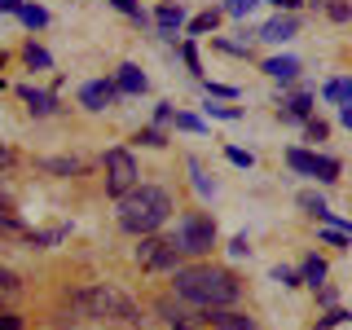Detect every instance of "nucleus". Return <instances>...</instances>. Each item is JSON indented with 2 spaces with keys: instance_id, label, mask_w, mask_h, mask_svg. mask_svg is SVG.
I'll return each instance as SVG.
<instances>
[{
  "instance_id": "nucleus-3",
  "label": "nucleus",
  "mask_w": 352,
  "mask_h": 330,
  "mask_svg": "<svg viewBox=\"0 0 352 330\" xmlns=\"http://www.w3.org/2000/svg\"><path fill=\"white\" fill-rule=\"evenodd\" d=\"M71 304L80 308L88 322H119V326H141V308L115 286H80L71 295Z\"/></svg>"
},
{
  "instance_id": "nucleus-1",
  "label": "nucleus",
  "mask_w": 352,
  "mask_h": 330,
  "mask_svg": "<svg viewBox=\"0 0 352 330\" xmlns=\"http://www.w3.org/2000/svg\"><path fill=\"white\" fill-rule=\"evenodd\" d=\"M172 291L198 308H225L242 295V282L229 269H216V264H190V269H176Z\"/></svg>"
},
{
  "instance_id": "nucleus-2",
  "label": "nucleus",
  "mask_w": 352,
  "mask_h": 330,
  "mask_svg": "<svg viewBox=\"0 0 352 330\" xmlns=\"http://www.w3.org/2000/svg\"><path fill=\"white\" fill-rule=\"evenodd\" d=\"M168 216H172V194L159 190V185H132V190L119 198V225L137 238L163 229Z\"/></svg>"
},
{
  "instance_id": "nucleus-8",
  "label": "nucleus",
  "mask_w": 352,
  "mask_h": 330,
  "mask_svg": "<svg viewBox=\"0 0 352 330\" xmlns=\"http://www.w3.org/2000/svg\"><path fill=\"white\" fill-rule=\"evenodd\" d=\"M115 97H119V88L110 84V80H88V84L80 88V102H84L88 110H106Z\"/></svg>"
},
{
  "instance_id": "nucleus-9",
  "label": "nucleus",
  "mask_w": 352,
  "mask_h": 330,
  "mask_svg": "<svg viewBox=\"0 0 352 330\" xmlns=\"http://www.w3.org/2000/svg\"><path fill=\"white\" fill-rule=\"evenodd\" d=\"M154 22H159V36L163 40H176V31L185 27V9L172 5V0H163V5L154 9Z\"/></svg>"
},
{
  "instance_id": "nucleus-30",
  "label": "nucleus",
  "mask_w": 352,
  "mask_h": 330,
  "mask_svg": "<svg viewBox=\"0 0 352 330\" xmlns=\"http://www.w3.org/2000/svg\"><path fill=\"white\" fill-rule=\"evenodd\" d=\"M203 110H207L212 119H242V110H238V106H203Z\"/></svg>"
},
{
  "instance_id": "nucleus-19",
  "label": "nucleus",
  "mask_w": 352,
  "mask_h": 330,
  "mask_svg": "<svg viewBox=\"0 0 352 330\" xmlns=\"http://www.w3.org/2000/svg\"><path fill=\"white\" fill-rule=\"evenodd\" d=\"M300 207H304L308 216H317V220H322V216L330 212V207H326V198H322V194H313V190H304V194H300Z\"/></svg>"
},
{
  "instance_id": "nucleus-6",
  "label": "nucleus",
  "mask_w": 352,
  "mask_h": 330,
  "mask_svg": "<svg viewBox=\"0 0 352 330\" xmlns=\"http://www.w3.org/2000/svg\"><path fill=\"white\" fill-rule=\"evenodd\" d=\"M286 163H291L295 172H304V176H317V181H339V159H326V154L291 146L286 150Z\"/></svg>"
},
{
  "instance_id": "nucleus-13",
  "label": "nucleus",
  "mask_w": 352,
  "mask_h": 330,
  "mask_svg": "<svg viewBox=\"0 0 352 330\" xmlns=\"http://www.w3.org/2000/svg\"><path fill=\"white\" fill-rule=\"evenodd\" d=\"M146 75H141V66H132V62H124L119 66V75H115V88L119 93H146Z\"/></svg>"
},
{
  "instance_id": "nucleus-33",
  "label": "nucleus",
  "mask_w": 352,
  "mask_h": 330,
  "mask_svg": "<svg viewBox=\"0 0 352 330\" xmlns=\"http://www.w3.org/2000/svg\"><path fill=\"white\" fill-rule=\"evenodd\" d=\"M339 322H348V313H339V308H330V313L322 317V322H317V330H335Z\"/></svg>"
},
{
  "instance_id": "nucleus-17",
  "label": "nucleus",
  "mask_w": 352,
  "mask_h": 330,
  "mask_svg": "<svg viewBox=\"0 0 352 330\" xmlns=\"http://www.w3.org/2000/svg\"><path fill=\"white\" fill-rule=\"evenodd\" d=\"M18 291H22V278H18L14 269H0V304H5V300H14Z\"/></svg>"
},
{
  "instance_id": "nucleus-15",
  "label": "nucleus",
  "mask_w": 352,
  "mask_h": 330,
  "mask_svg": "<svg viewBox=\"0 0 352 330\" xmlns=\"http://www.w3.org/2000/svg\"><path fill=\"white\" fill-rule=\"evenodd\" d=\"M286 110H282V119H308V110H313V97L308 93H295L291 102H282Z\"/></svg>"
},
{
  "instance_id": "nucleus-29",
  "label": "nucleus",
  "mask_w": 352,
  "mask_h": 330,
  "mask_svg": "<svg viewBox=\"0 0 352 330\" xmlns=\"http://www.w3.org/2000/svg\"><path fill=\"white\" fill-rule=\"evenodd\" d=\"M110 5L119 9V14H128V18H137V22H146V14H141V5L137 0H110Z\"/></svg>"
},
{
  "instance_id": "nucleus-22",
  "label": "nucleus",
  "mask_w": 352,
  "mask_h": 330,
  "mask_svg": "<svg viewBox=\"0 0 352 330\" xmlns=\"http://www.w3.org/2000/svg\"><path fill=\"white\" fill-rule=\"evenodd\" d=\"M216 22H220V14H216V9H207V14H198L190 22V36H207V31H216Z\"/></svg>"
},
{
  "instance_id": "nucleus-20",
  "label": "nucleus",
  "mask_w": 352,
  "mask_h": 330,
  "mask_svg": "<svg viewBox=\"0 0 352 330\" xmlns=\"http://www.w3.org/2000/svg\"><path fill=\"white\" fill-rule=\"evenodd\" d=\"M300 278H304L308 286H317V282H322V278H326V260H317V256H308V260H304V269H300Z\"/></svg>"
},
{
  "instance_id": "nucleus-39",
  "label": "nucleus",
  "mask_w": 352,
  "mask_h": 330,
  "mask_svg": "<svg viewBox=\"0 0 352 330\" xmlns=\"http://www.w3.org/2000/svg\"><path fill=\"white\" fill-rule=\"evenodd\" d=\"M185 66H190V71H198V53H194V44H185Z\"/></svg>"
},
{
  "instance_id": "nucleus-25",
  "label": "nucleus",
  "mask_w": 352,
  "mask_h": 330,
  "mask_svg": "<svg viewBox=\"0 0 352 330\" xmlns=\"http://www.w3.org/2000/svg\"><path fill=\"white\" fill-rule=\"evenodd\" d=\"M137 141H141V146H154V150H159V146H168V137H163L159 128H141V132H137Z\"/></svg>"
},
{
  "instance_id": "nucleus-37",
  "label": "nucleus",
  "mask_w": 352,
  "mask_h": 330,
  "mask_svg": "<svg viewBox=\"0 0 352 330\" xmlns=\"http://www.w3.org/2000/svg\"><path fill=\"white\" fill-rule=\"evenodd\" d=\"M229 251H234V256H247V251H251V247H247V238H242V234H238L234 242H229Z\"/></svg>"
},
{
  "instance_id": "nucleus-16",
  "label": "nucleus",
  "mask_w": 352,
  "mask_h": 330,
  "mask_svg": "<svg viewBox=\"0 0 352 330\" xmlns=\"http://www.w3.org/2000/svg\"><path fill=\"white\" fill-rule=\"evenodd\" d=\"M22 58H27V66H31V71H53V58H49L44 49H40L36 40H31L27 49H22Z\"/></svg>"
},
{
  "instance_id": "nucleus-34",
  "label": "nucleus",
  "mask_w": 352,
  "mask_h": 330,
  "mask_svg": "<svg viewBox=\"0 0 352 330\" xmlns=\"http://www.w3.org/2000/svg\"><path fill=\"white\" fill-rule=\"evenodd\" d=\"M176 128L181 132H203V119L198 115H176Z\"/></svg>"
},
{
  "instance_id": "nucleus-5",
  "label": "nucleus",
  "mask_w": 352,
  "mask_h": 330,
  "mask_svg": "<svg viewBox=\"0 0 352 330\" xmlns=\"http://www.w3.org/2000/svg\"><path fill=\"white\" fill-rule=\"evenodd\" d=\"M132 185H137V159H132L128 150H106V194L124 198Z\"/></svg>"
},
{
  "instance_id": "nucleus-7",
  "label": "nucleus",
  "mask_w": 352,
  "mask_h": 330,
  "mask_svg": "<svg viewBox=\"0 0 352 330\" xmlns=\"http://www.w3.org/2000/svg\"><path fill=\"white\" fill-rule=\"evenodd\" d=\"M137 260L146 264V269H176V260H181V247H176V242L154 238V234H146V238H141V247H137Z\"/></svg>"
},
{
  "instance_id": "nucleus-18",
  "label": "nucleus",
  "mask_w": 352,
  "mask_h": 330,
  "mask_svg": "<svg viewBox=\"0 0 352 330\" xmlns=\"http://www.w3.org/2000/svg\"><path fill=\"white\" fill-rule=\"evenodd\" d=\"M18 18H22V27H31V31H40L44 22H49V14H44L40 5H22V9H18Z\"/></svg>"
},
{
  "instance_id": "nucleus-31",
  "label": "nucleus",
  "mask_w": 352,
  "mask_h": 330,
  "mask_svg": "<svg viewBox=\"0 0 352 330\" xmlns=\"http://www.w3.org/2000/svg\"><path fill=\"white\" fill-rule=\"evenodd\" d=\"M0 330H22V317L14 308H0Z\"/></svg>"
},
{
  "instance_id": "nucleus-41",
  "label": "nucleus",
  "mask_w": 352,
  "mask_h": 330,
  "mask_svg": "<svg viewBox=\"0 0 352 330\" xmlns=\"http://www.w3.org/2000/svg\"><path fill=\"white\" fill-rule=\"evenodd\" d=\"M0 9H5V14H18V9H22V0H0Z\"/></svg>"
},
{
  "instance_id": "nucleus-23",
  "label": "nucleus",
  "mask_w": 352,
  "mask_h": 330,
  "mask_svg": "<svg viewBox=\"0 0 352 330\" xmlns=\"http://www.w3.org/2000/svg\"><path fill=\"white\" fill-rule=\"evenodd\" d=\"M326 97H330V102H352V80H330Z\"/></svg>"
},
{
  "instance_id": "nucleus-14",
  "label": "nucleus",
  "mask_w": 352,
  "mask_h": 330,
  "mask_svg": "<svg viewBox=\"0 0 352 330\" xmlns=\"http://www.w3.org/2000/svg\"><path fill=\"white\" fill-rule=\"evenodd\" d=\"M264 75H273V80H295V75H300V58H269L264 62Z\"/></svg>"
},
{
  "instance_id": "nucleus-11",
  "label": "nucleus",
  "mask_w": 352,
  "mask_h": 330,
  "mask_svg": "<svg viewBox=\"0 0 352 330\" xmlns=\"http://www.w3.org/2000/svg\"><path fill=\"white\" fill-rule=\"evenodd\" d=\"M295 31H300V18H295V14H278L273 22H264L260 40H273V44H282V40H291Z\"/></svg>"
},
{
  "instance_id": "nucleus-10",
  "label": "nucleus",
  "mask_w": 352,
  "mask_h": 330,
  "mask_svg": "<svg viewBox=\"0 0 352 330\" xmlns=\"http://www.w3.org/2000/svg\"><path fill=\"white\" fill-rule=\"evenodd\" d=\"M203 322H212L216 330H260L247 313H220V308H203Z\"/></svg>"
},
{
  "instance_id": "nucleus-43",
  "label": "nucleus",
  "mask_w": 352,
  "mask_h": 330,
  "mask_svg": "<svg viewBox=\"0 0 352 330\" xmlns=\"http://www.w3.org/2000/svg\"><path fill=\"white\" fill-rule=\"evenodd\" d=\"M172 330H194V326L190 322H172Z\"/></svg>"
},
{
  "instance_id": "nucleus-26",
  "label": "nucleus",
  "mask_w": 352,
  "mask_h": 330,
  "mask_svg": "<svg viewBox=\"0 0 352 330\" xmlns=\"http://www.w3.org/2000/svg\"><path fill=\"white\" fill-rule=\"evenodd\" d=\"M256 5H260V0H225V14H234V18H247Z\"/></svg>"
},
{
  "instance_id": "nucleus-44",
  "label": "nucleus",
  "mask_w": 352,
  "mask_h": 330,
  "mask_svg": "<svg viewBox=\"0 0 352 330\" xmlns=\"http://www.w3.org/2000/svg\"><path fill=\"white\" fill-rule=\"evenodd\" d=\"M0 62H5V53H0Z\"/></svg>"
},
{
  "instance_id": "nucleus-24",
  "label": "nucleus",
  "mask_w": 352,
  "mask_h": 330,
  "mask_svg": "<svg viewBox=\"0 0 352 330\" xmlns=\"http://www.w3.org/2000/svg\"><path fill=\"white\" fill-rule=\"evenodd\" d=\"M66 238V229H49V234H27L31 247H53V242H62Z\"/></svg>"
},
{
  "instance_id": "nucleus-4",
  "label": "nucleus",
  "mask_w": 352,
  "mask_h": 330,
  "mask_svg": "<svg viewBox=\"0 0 352 330\" xmlns=\"http://www.w3.org/2000/svg\"><path fill=\"white\" fill-rule=\"evenodd\" d=\"M176 247L185 251V256H207V251L216 247V220L207 212H185L181 225H176Z\"/></svg>"
},
{
  "instance_id": "nucleus-21",
  "label": "nucleus",
  "mask_w": 352,
  "mask_h": 330,
  "mask_svg": "<svg viewBox=\"0 0 352 330\" xmlns=\"http://www.w3.org/2000/svg\"><path fill=\"white\" fill-rule=\"evenodd\" d=\"M190 176H194V190L203 194V198H212V194H216V185L207 181V172H203V163H198V159H190Z\"/></svg>"
},
{
  "instance_id": "nucleus-12",
  "label": "nucleus",
  "mask_w": 352,
  "mask_h": 330,
  "mask_svg": "<svg viewBox=\"0 0 352 330\" xmlns=\"http://www.w3.org/2000/svg\"><path fill=\"white\" fill-rule=\"evenodd\" d=\"M18 97L27 102V110H31V115H40V119L58 110V97H53V93H40V88H27V84H22V88H18Z\"/></svg>"
},
{
  "instance_id": "nucleus-42",
  "label": "nucleus",
  "mask_w": 352,
  "mask_h": 330,
  "mask_svg": "<svg viewBox=\"0 0 352 330\" xmlns=\"http://www.w3.org/2000/svg\"><path fill=\"white\" fill-rule=\"evenodd\" d=\"M339 119H344V124L352 128V102H344V110H339Z\"/></svg>"
},
{
  "instance_id": "nucleus-27",
  "label": "nucleus",
  "mask_w": 352,
  "mask_h": 330,
  "mask_svg": "<svg viewBox=\"0 0 352 330\" xmlns=\"http://www.w3.org/2000/svg\"><path fill=\"white\" fill-rule=\"evenodd\" d=\"M44 168H49V172H62V176H71V172H80V159H49Z\"/></svg>"
},
{
  "instance_id": "nucleus-40",
  "label": "nucleus",
  "mask_w": 352,
  "mask_h": 330,
  "mask_svg": "<svg viewBox=\"0 0 352 330\" xmlns=\"http://www.w3.org/2000/svg\"><path fill=\"white\" fill-rule=\"evenodd\" d=\"M269 5H278V9H286V14H295V9H300V0H269Z\"/></svg>"
},
{
  "instance_id": "nucleus-35",
  "label": "nucleus",
  "mask_w": 352,
  "mask_h": 330,
  "mask_svg": "<svg viewBox=\"0 0 352 330\" xmlns=\"http://www.w3.org/2000/svg\"><path fill=\"white\" fill-rule=\"evenodd\" d=\"M225 154H229V163H238V168H251V163H256V159H251L247 150H238V146H229Z\"/></svg>"
},
{
  "instance_id": "nucleus-38",
  "label": "nucleus",
  "mask_w": 352,
  "mask_h": 330,
  "mask_svg": "<svg viewBox=\"0 0 352 330\" xmlns=\"http://www.w3.org/2000/svg\"><path fill=\"white\" fill-rule=\"evenodd\" d=\"M9 163H14V150H9V146H5V141H0V172H5V168H9Z\"/></svg>"
},
{
  "instance_id": "nucleus-28",
  "label": "nucleus",
  "mask_w": 352,
  "mask_h": 330,
  "mask_svg": "<svg viewBox=\"0 0 352 330\" xmlns=\"http://www.w3.org/2000/svg\"><path fill=\"white\" fill-rule=\"evenodd\" d=\"M273 282H282V286H300L304 278L295 269H286V264H278V269H273Z\"/></svg>"
},
{
  "instance_id": "nucleus-36",
  "label": "nucleus",
  "mask_w": 352,
  "mask_h": 330,
  "mask_svg": "<svg viewBox=\"0 0 352 330\" xmlns=\"http://www.w3.org/2000/svg\"><path fill=\"white\" fill-rule=\"evenodd\" d=\"M304 124H308V137H313V141H326V124H322V119H304Z\"/></svg>"
},
{
  "instance_id": "nucleus-32",
  "label": "nucleus",
  "mask_w": 352,
  "mask_h": 330,
  "mask_svg": "<svg viewBox=\"0 0 352 330\" xmlns=\"http://www.w3.org/2000/svg\"><path fill=\"white\" fill-rule=\"evenodd\" d=\"M326 14L335 18V22H348V18H352V9H348V5H339V0H326Z\"/></svg>"
}]
</instances>
